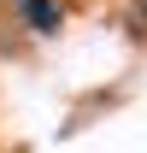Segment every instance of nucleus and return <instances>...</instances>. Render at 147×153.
<instances>
[{
	"label": "nucleus",
	"mask_w": 147,
	"mask_h": 153,
	"mask_svg": "<svg viewBox=\"0 0 147 153\" xmlns=\"http://www.w3.org/2000/svg\"><path fill=\"white\" fill-rule=\"evenodd\" d=\"M18 6H24V18L36 24L41 36H53V30H59V6H53V0H18Z\"/></svg>",
	"instance_id": "f257e3e1"
},
{
	"label": "nucleus",
	"mask_w": 147,
	"mask_h": 153,
	"mask_svg": "<svg viewBox=\"0 0 147 153\" xmlns=\"http://www.w3.org/2000/svg\"><path fill=\"white\" fill-rule=\"evenodd\" d=\"M129 24H135V30L147 36V0H135V6H129Z\"/></svg>",
	"instance_id": "f03ea898"
}]
</instances>
